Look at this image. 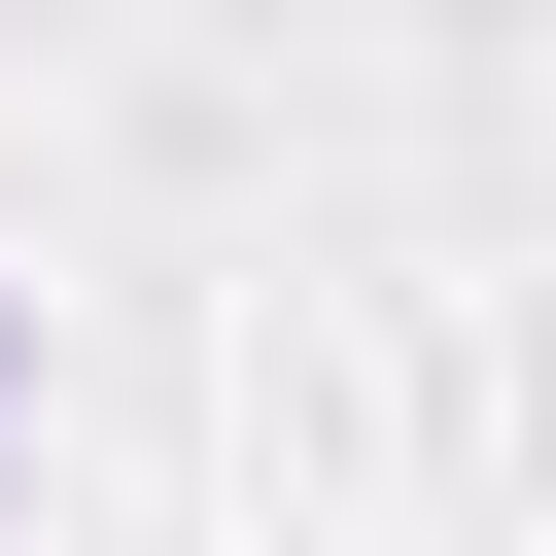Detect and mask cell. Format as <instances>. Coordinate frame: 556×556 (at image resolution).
<instances>
[{
  "mask_svg": "<svg viewBox=\"0 0 556 556\" xmlns=\"http://www.w3.org/2000/svg\"><path fill=\"white\" fill-rule=\"evenodd\" d=\"M0 417H35V313H0Z\"/></svg>",
  "mask_w": 556,
  "mask_h": 556,
  "instance_id": "6da1fadb",
  "label": "cell"
}]
</instances>
